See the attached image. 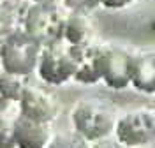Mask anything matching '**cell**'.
Returning <instances> with one entry per match:
<instances>
[{
	"instance_id": "13",
	"label": "cell",
	"mask_w": 155,
	"mask_h": 148,
	"mask_svg": "<svg viewBox=\"0 0 155 148\" xmlns=\"http://www.w3.org/2000/svg\"><path fill=\"white\" fill-rule=\"evenodd\" d=\"M28 76H23L18 72H11V71H0V92L4 94V97L9 99L11 102H18L25 87L28 85Z\"/></svg>"
},
{
	"instance_id": "18",
	"label": "cell",
	"mask_w": 155,
	"mask_h": 148,
	"mask_svg": "<svg viewBox=\"0 0 155 148\" xmlns=\"http://www.w3.org/2000/svg\"><path fill=\"white\" fill-rule=\"evenodd\" d=\"M7 34H9V32L4 28V25L0 23V46H2V42H4V39H5V35H7Z\"/></svg>"
},
{
	"instance_id": "12",
	"label": "cell",
	"mask_w": 155,
	"mask_h": 148,
	"mask_svg": "<svg viewBox=\"0 0 155 148\" xmlns=\"http://www.w3.org/2000/svg\"><path fill=\"white\" fill-rule=\"evenodd\" d=\"M32 0H0V23L7 32L21 30Z\"/></svg>"
},
{
	"instance_id": "14",
	"label": "cell",
	"mask_w": 155,
	"mask_h": 148,
	"mask_svg": "<svg viewBox=\"0 0 155 148\" xmlns=\"http://www.w3.org/2000/svg\"><path fill=\"white\" fill-rule=\"evenodd\" d=\"M14 146L12 143V118L0 113V148Z\"/></svg>"
},
{
	"instance_id": "4",
	"label": "cell",
	"mask_w": 155,
	"mask_h": 148,
	"mask_svg": "<svg viewBox=\"0 0 155 148\" xmlns=\"http://www.w3.org/2000/svg\"><path fill=\"white\" fill-rule=\"evenodd\" d=\"M42 44H39L34 37H30L23 28L9 32L0 46L2 69L28 76L37 69Z\"/></svg>"
},
{
	"instance_id": "7",
	"label": "cell",
	"mask_w": 155,
	"mask_h": 148,
	"mask_svg": "<svg viewBox=\"0 0 155 148\" xmlns=\"http://www.w3.org/2000/svg\"><path fill=\"white\" fill-rule=\"evenodd\" d=\"M16 104L19 108V113H23L25 117L48 123H53L62 111V104L57 95H53L44 87H39L34 83H28L25 87Z\"/></svg>"
},
{
	"instance_id": "17",
	"label": "cell",
	"mask_w": 155,
	"mask_h": 148,
	"mask_svg": "<svg viewBox=\"0 0 155 148\" xmlns=\"http://www.w3.org/2000/svg\"><path fill=\"white\" fill-rule=\"evenodd\" d=\"M11 104H12V102H11L9 99H5V97H4V94L0 92V113H5V111L9 109Z\"/></svg>"
},
{
	"instance_id": "9",
	"label": "cell",
	"mask_w": 155,
	"mask_h": 148,
	"mask_svg": "<svg viewBox=\"0 0 155 148\" xmlns=\"http://www.w3.org/2000/svg\"><path fill=\"white\" fill-rule=\"evenodd\" d=\"M130 87L146 95L155 94V48L134 49Z\"/></svg>"
},
{
	"instance_id": "10",
	"label": "cell",
	"mask_w": 155,
	"mask_h": 148,
	"mask_svg": "<svg viewBox=\"0 0 155 148\" xmlns=\"http://www.w3.org/2000/svg\"><path fill=\"white\" fill-rule=\"evenodd\" d=\"M62 37L74 46H88L95 42V25L90 18V12L67 9Z\"/></svg>"
},
{
	"instance_id": "19",
	"label": "cell",
	"mask_w": 155,
	"mask_h": 148,
	"mask_svg": "<svg viewBox=\"0 0 155 148\" xmlns=\"http://www.w3.org/2000/svg\"><path fill=\"white\" fill-rule=\"evenodd\" d=\"M32 2H60V0H32Z\"/></svg>"
},
{
	"instance_id": "15",
	"label": "cell",
	"mask_w": 155,
	"mask_h": 148,
	"mask_svg": "<svg viewBox=\"0 0 155 148\" xmlns=\"http://www.w3.org/2000/svg\"><path fill=\"white\" fill-rule=\"evenodd\" d=\"M60 4L69 11H85V12H92L97 7H101L99 0H60Z\"/></svg>"
},
{
	"instance_id": "16",
	"label": "cell",
	"mask_w": 155,
	"mask_h": 148,
	"mask_svg": "<svg viewBox=\"0 0 155 148\" xmlns=\"http://www.w3.org/2000/svg\"><path fill=\"white\" fill-rule=\"evenodd\" d=\"M136 0H99L101 7H106V9H113V11H118V9H125L129 5H132Z\"/></svg>"
},
{
	"instance_id": "11",
	"label": "cell",
	"mask_w": 155,
	"mask_h": 148,
	"mask_svg": "<svg viewBox=\"0 0 155 148\" xmlns=\"http://www.w3.org/2000/svg\"><path fill=\"white\" fill-rule=\"evenodd\" d=\"M99 42H92L88 46L79 48L78 64L74 71V78L79 85H97L101 83V67H99Z\"/></svg>"
},
{
	"instance_id": "5",
	"label": "cell",
	"mask_w": 155,
	"mask_h": 148,
	"mask_svg": "<svg viewBox=\"0 0 155 148\" xmlns=\"http://www.w3.org/2000/svg\"><path fill=\"white\" fill-rule=\"evenodd\" d=\"M101 81L111 90H125L130 87L134 49L120 42H99Z\"/></svg>"
},
{
	"instance_id": "2",
	"label": "cell",
	"mask_w": 155,
	"mask_h": 148,
	"mask_svg": "<svg viewBox=\"0 0 155 148\" xmlns=\"http://www.w3.org/2000/svg\"><path fill=\"white\" fill-rule=\"evenodd\" d=\"M79 48L81 46H74L65 39L53 41L42 46L37 69H35L42 83L51 85V87H60L72 81Z\"/></svg>"
},
{
	"instance_id": "8",
	"label": "cell",
	"mask_w": 155,
	"mask_h": 148,
	"mask_svg": "<svg viewBox=\"0 0 155 148\" xmlns=\"http://www.w3.org/2000/svg\"><path fill=\"white\" fill-rule=\"evenodd\" d=\"M55 132L51 123L28 118L18 113L12 118V143L18 148H46L51 146Z\"/></svg>"
},
{
	"instance_id": "1",
	"label": "cell",
	"mask_w": 155,
	"mask_h": 148,
	"mask_svg": "<svg viewBox=\"0 0 155 148\" xmlns=\"http://www.w3.org/2000/svg\"><path fill=\"white\" fill-rule=\"evenodd\" d=\"M69 118L76 134L88 143H99L113 136L118 115L109 100L87 97L74 102Z\"/></svg>"
},
{
	"instance_id": "3",
	"label": "cell",
	"mask_w": 155,
	"mask_h": 148,
	"mask_svg": "<svg viewBox=\"0 0 155 148\" xmlns=\"http://www.w3.org/2000/svg\"><path fill=\"white\" fill-rule=\"evenodd\" d=\"M67 9L60 2H32L25 18L23 30L39 44L46 46L64 39V21Z\"/></svg>"
},
{
	"instance_id": "20",
	"label": "cell",
	"mask_w": 155,
	"mask_h": 148,
	"mask_svg": "<svg viewBox=\"0 0 155 148\" xmlns=\"http://www.w3.org/2000/svg\"><path fill=\"white\" fill-rule=\"evenodd\" d=\"M0 71H2V62H0Z\"/></svg>"
},
{
	"instance_id": "6",
	"label": "cell",
	"mask_w": 155,
	"mask_h": 148,
	"mask_svg": "<svg viewBox=\"0 0 155 148\" xmlns=\"http://www.w3.org/2000/svg\"><path fill=\"white\" fill-rule=\"evenodd\" d=\"M115 139L124 146H143L155 141V108L136 106L116 118Z\"/></svg>"
}]
</instances>
